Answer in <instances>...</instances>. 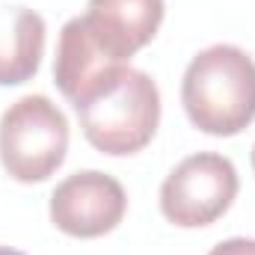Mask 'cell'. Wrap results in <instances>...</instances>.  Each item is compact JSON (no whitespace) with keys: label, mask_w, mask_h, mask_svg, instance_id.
Returning a JSON list of instances; mask_svg holds the SVG:
<instances>
[{"label":"cell","mask_w":255,"mask_h":255,"mask_svg":"<svg viewBox=\"0 0 255 255\" xmlns=\"http://www.w3.org/2000/svg\"><path fill=\"white\" fill-rule=\"evenodd\" d=\"M253 172H255V145H253Z\"/></svg>","instance_id":"cell-11"},{"label":"cell","mask_w":255,"mask_h":255,"mask_svg":"<svg viewBox=\"0 0 255 255\" xmlns=\"http://www.w3.org/2000/svg\"><path fill=\"white\" fill-rule=\"evenodd\" d=\"M208 255H255V241L253 238H229V241H220Z\"/></svg>","instance_id":"cell-9"},{"label":"cell","mask_w":255,"mask_h":255,"mask_svg":"<svg viewBox=\"0 0 255 255\" xmlns=\"http://www.w3.org/2000/svg\"><path fill=\"white\" fill-rule=\"evenodd\" d=\"M241 178L235 163L217 151L184 157L160 184V214L178 229L217 223L238 199Z\"/></svg>","instance_id":"cell-4"},{"label":"cell","mask_w":255,"mask_h":255,"mask_svg":"<svg viewBox=\"0 0 255 255\" xmlns=\"http://www.w3.org/2000/svg\"><path fill=\"white\" fill-rule=\"evenodd\" d=\"M48 27L30 6H0V86H21L36 77L45 57Z\"/></svg>","instance_id":"cell-8"},{"label":"cell","mask_w":255,"mask_h":255,"mask_svg":"<svg viewBox=\"0 0 255 255\" xmlns=\"http://www.w3.org/2000/svg\"><path fill=\"white\" fill-rule=\"evenodd\" d=\"M128 211L125 187L98 169H80L63 178L51 193V223L80 241L110 235Z\"/></svg>","instance_id":"cell-5"},{"label":"cell","mask_w":255,"mask_h":255,"mask_svg":"<svg viewBox=\"0 0 255 255\" xmlns=\"http://www.w3.org/2000/svg\"><path fill=\"white\" fill-rule=\"evenodd\" d=\"M0 255H24L21 250H12V247H0Z\"/></svg>","instance_id":"cell-10"},{"label":"cell","mask_w":255,"mask_h":255,"mask_svg":"<svg viewBox=\"0 0 255 255\" xmlns=\"http://www.w3.org/2000/svg\"><path fill=\"white\" fill-rule=\"evenodd\" d=\"M68 119L48 95H24L0 116V163L21 184L48 181L68 154Z\"/></svg>","instance_id":"cell-3"},{"label":"cell","mask_w":255,"mask_h":255,"mask_svg":"<svg viewBox=\"0 0 255 255\" xmlns=\"http://www.w3.org/2000/svg\"><path fill=\"white\" fill-rule=\"evenodd\" d=\"M128 63L113 60L89 33L83 15L65 21L57 42V60H54V83L71 101V107H83L89 98H95L101 89H107Z\"/></svg>","instance_id":"cell-6"},{"label":"cell","mask_w":255,"mask_h":255,"mask_svg":"<svg viewBox=\"0 0 255 255\" xmlns=\"http://www.w3.org/2000/svg\"><path fill=\"white\" fill-rule=\"evenodd\" d=\"M184 113L202 133L238 136L255 122V60L238 45H211L181 80Z\"/></svg>","instance_id":"cell-1"},{"label":"cell","mask_w":255,"mask_h":255,"mask_svg":"<svg viewBox=\"0 0 255 255\" xmlns=\"http://www.w3.org/2000/svg\"><path fill=\"white\" fill-rule=\"evenodd\" d=\"M77 119L89 145L101 154H136L157 133L160 89L145 71L128 65L107 89H101L83 107H77Z\"/></svg>","instance_id":"cell-2"},{"label":"cell","mask_w":255,"mask_h":255,"mask_svg":"<svg viewBox=\"0 0 255 255\" xmlns=\"http://www.w3.org/2000/svg\"><path fill=\"white\" fill-rule=\"evenodd\" d=\"M163 15V0H89L83 21L92 39L113 60L128 63L157 36Z\"/></svg>","instance_id":"cell-7"}]
</instances>
